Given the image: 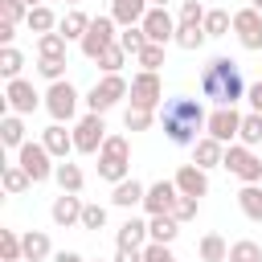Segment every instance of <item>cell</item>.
Here are the masks:
<instances>
[{
	"instance_id": "cell-4",
	"label": "cell",
	"mask_w": 262,
	"mask_h": 262,
	"mask_svg": "<svg viewBox=\"0 0 262 262\" xmlns=\"http://www.w3.org/2000/svg\"><path fill=\"white\" fill-rule=\"evenodd\" d=\"M221 168L233 172L242 184H262V156H254V147H246V143H229Z\"/></svg>"
},
{
	"instance_id": "cell-11",
	"label": "cell",
	"mask_w": 262,
	"mask_h": 262,
	"mask_svg": "<svg viewBox=\"0 0 262 262\" xmlns=\"http://www.w3.org/2000/svg\"><path fill=\"white\" fill-rule=\"evenodd\" d=\"M139 25H143V33H147V41H151V45H172V41H176V25H180V20H172V12H168V8H156V4H151V8H147V16H143Z\"/></svg>"
},
{
	"instance_id": "cell-27",
	"label": "cell",
	"mask_w": 262,
	"mask_h": 262,
	"mask_svg": "<svg viewBox=\"0 0 262 262\" xmlns=\"http://www.w3.org/2000/svg\"><path fill=\"white\" fill-rule=\"evenodd\" d=\"M0 184H4V192H8V196H20V192L33 184V176H29L20 164H4V168H0Z\"/></svg>"
},
{
	"instance_id": "cell-17",
	"label": "cell",
	"mask_w": 262,
	"mask_h": 262,
	"mask_svg": "<svg viewBox=\"0 0 262 262\" xmlns=\"http://www.w3.org/2000/svg\"><path fill=\"white\" fill-rule=\"evenodd\" d=\"M41 143L49 147L53 160H70V151H74V131H66V123H49V127L41 131Z\"/></svg>"
},
{
	"instance_id": "cell-26",
	"label": "cell",
	"mask_w": 262,
	"mask_h": 262,
	"mask_svg": "<svg viewBox=\"0 0 262 262\" xmlns=\"http://www.w3.org/2000/svg\"><path fill=\"white\" fill-rule=\"evenodd\" d=\"M237 209H242L250 221L262 225V184H242V188H237Z\"/></svg>"
},
{
	"instance_id": "cell-25",
	"label": "cell",
	"mask_w": 262,
	"mask_h": 262,
	"mask_svg": "<svg viewBox=\"0 0 262 262\" xmlns=\"http://www.w3.org/2000/svg\"><path fill=\"white\" fill-rule=\"evenodd\" d=\"M147 233H151V242H176V233H180V221L172 217V213H156V217H147Z\"/></svg>"
},
{
	"instance_id": "cell-43",
	"label": "cell",
	"mask_w": 262,
	"mask_h": 262,
	"mask_svg": "<svg viewBox=\"0 0 262 262\" xmlns=\"http://www.w3.org/2000/svg\"><path fill=\"white\" fill-rule=\"evenodd\" d=\"M196 209H201V196H184V192H180V201H176L172 217H176V221L184 225V221H192V217H196Z\"/></svg>"
},
{
	"instance_id": "cell-49",
	"label": "cell",
	"mask_w": 262,
	"mask_h": 262,
	"mask_svg": "<svg viewBox=\"0 0 262 262\" xmlns=\"http://www.w3.org/2000/svg\"><path fill=\"white\" fill-rule=\"evenodd\" d=\"M246 102H250V111H258V115H262V82H254V86L246 90Z\"/></svg>"
},
{
	"instance_id": "cell-39",
	"label": "cell",
	"mask_w": 262,
	"mask_h": 262,
	"mask_svg": "<svg viewBox=\"0 0 262 262\" xmlns=\"http://www.w3.org/2000/svg\"><path fill=\"white\" fill-rule=\"evenodd\" d=\"M156 115H160V111H143V106H127V111H123V127H127V131H147V127L156 123Z\"/></svg>"
},
{
	"instance_id": "cell-8",
	"label": "cell",
	"mask_w": 262,
	"mask_h": 262,
	"mask_svg": "<svg viewBox=\"0 0 262 262\" xmlns=\"http://www.w3.org/2000/svg\"><path fill=\"white\" fill-rule=\"evenodd\" d=\"M78 90L61 78V82H49V90H45V111H49V119L53 123H70L74 119V111H78Z\"/></svg>"
},
{
	"instance_id": "cell-48",
	"label": "cell",
	"mask_w": 262,
	"mask_h": 262,
	"mask_svg": "<svg viewBox=\"0 0 262 262\" xmlns=\"http://www.w3.org/2000/svg\"><path fill=\"white\" fill-rule=\"evenodd\" d=\"M115 262H143V250H135V246H119V250H115Z\"/></svg>"
},
{
	"instance_id": "cell-55",
	"label": "cell",
	"mask_w": 262,
	"mask_h": 262,
	"mask_svg": "<svg viewBox=\"0 0 262 262\" xmlns=\"http://www.w3.org/2000/svg\"><path fill=\"white\" fill-rule=\"evenodd\" d=\"M66 4H70V8H78V4H82V0H66Z\"/></svg>"
},
{
	"instance_id": "cell-42",
	"label": "cell",
	"mask_w": 262,
	"mask_h": 262,
	"mask_svg": "<svg viewBox=\"0 0 262 262\" xmlns=\"http://www.w3.org/2000/svg\"><path fill=\"white\" fill-rule=\"evenodd\" d=\"M135 66H139V70H160V66H164V45H151V41H147V49L135 57Z\"/></svg>"
},
{
	"instance_id": "cell-15",
	"label": "cell",
	"mask_w": 262,
	"mask_h": 262,
	"mask_svg": "<svg viewBox=\"0 0 262 262\" xmlns=\"http://www.w3.org/2000/svg\"><path fill=\"white\" fill-rule=\"evenodd\" d=\"M82 201H78V192H61V196H53V205H49V217H53V225H61V229H70V225H82Z\"/></svg>"
},
{
	"instance_id": "cell-45",
	"label": "cell",
	"mask_w": 262,
	"mask_h": 262,
	"mask_svg": "<svg viewBox=\"0 0 262 262\" xmlns=\"http://www.w3.org/2000/svg\"><path fill=\"white\" fill-rule=\"evenodd\" d=\"M143 262H176V254H172L168 242H147L143 246Z\"/></svg>"
},
{
	"instance_id": "cell-36",
	"label": "cell",
	"mask_w": 262,
	"mask_h": 262,
	"mask_svg": "<svg viewBox=\"0 0 262 262\" xmlns=\"http://www.w3.org/2000/svg\"><path fill=\"white\" fill-rule=\"evenodd\" d=\"M233 29V12H225V8H209L205 12V33L209 37H225Z\"/></svg>"
},
{
	"instance_id": "cell-20",
	"label": "cell",
	"mask_w": 262,
	"mask_h": 262,
	"mask_svg": "<svg viewBox=\"0 0 262 262\" xmlns=\"http://www.w3.org/2000/svg\"><path fill=\"white\" fill-rule=\"evenodd\" d=\"M147 8H151V0H111V16H115L119 29L139 25V20L147 16Z\"/></svg>"
},
{
	"instance_id": "cell-5",
	"label": "cell",
	"mask_w": 262,
	"mask_h": 262,
	"mask_svg": "<svg viewBox=\"0 0 262 262\" xmlns=\"http://www.w3.org/2000/svg\"><path fill=\"white\" fill-rule=\"evenodd\" d=\"M102 143H106V123H102V115L86 111V115L74 123V151H82V156H98Z\"/></svg>"
},
{
	"instance_id": "cell-6",
	"label": "cell",
	"mask_w": 262,
	"mask_h": 262,
	"mask_svg": "<svg viewBox=\"0 0 262 262\" xmlns=\"http://www.w3.org/2000/svg\"><path fill=\"white\" fill-rule=\"evenodd\" d=\"M16 164L33 176V184H45L53 172H57V164H53V156H49V147L45 143H33V139H25L20 143V151H16Z\"/></svg>"
},
{
	"instance_id": "cell-41",
	"label": "cell",
	"mask_w": 262,
	"mask_h": 262,
	"mask_svg": "<svg viewBox=\"0 0 262 262\" xmlns=\"http://www.w3.org/2000/svg\"><path fill=\"white\" fill-rule=\"evenodd\" d=\"M37 74L45 82H61L66 78V57H37Z\"/></svg>"
},
{
	"instance_id": "cell-46",
	"label": "cell",
	"mask_w": 262,
	"mask_h": 262,
	"mask_svg": "<svg viewBox=\"0 0 262 262\" xmlns=\"http://www.w3.org/2000/svg\"><path fill=\"white\" fill-rule=\"evenodd\" d=\"M205 12H209V8H205L201 0H184V4H180V20H188V25H205Z\"/></svg>"
},
{
	"instance_id": "cell-23",
	"label": "cell",
	"mask_w": 262,
	"mask_h": 262,
	"mask_svg": "<svg viewBox=\"0 0 262 262\" xmlns=\"http://www.w3.org/2000/svg\"><path fill=\"white\" fill-rule=\"evenodd\" d=\"M90 20H94V16H86L82 8H70V12L57 20V33H61L66 41H82V37H86V29H90Z\"/></svg>"
},
{
	"instance_id": "cell-38",
	"label": "cell",
	"mask_w": 262,
	"mask_h": 262,
	"mask_svg": "<svg viewBox=\"0 0 262 262\" xmlns=\"http://www.w3.org/2000/svg\"><path fill=\"white\" fill-rule=\"evenodd\" d=\"M66 45H70V41H66L57 29H53V33H41V37H37V57H66Z\"/></svg>"
},
{
	"instance_id": "cell-3",
	"label": "cell",
	"mask_w": 262,
	"mask_h": 262,
	"mask_svg": "<svg viewBox=\"0 0 262 262\" xmlns=\"http://www.w3.org/2000/svg\"><path fill=\"white\" fill-rule=\"evenodd\" d=\"M131 94V82L123 78V74H102V82H94L90 86V94H86V111H94V115H106L119 98H127Z\"/></svg>"
},
{
	"instance_id": "cell-56",
	"label": "cell",
	"mask_w": 262,
	"mask_h": 262,
	"mask_svg": "<svg viewBox=\"0 0 262 262\" xmlns=\"http://www.w3.org/2000/svg\"><path fill=\"white\" fill-rule=\"evenodd\" d=\"M94 262H102V258H94Z\"/></svg>"
},
{
	"instance_id": "cell-7",
	"label": "cell",
	"mask_w": 262,
	"mask_h": 262,
	"mask_svg": "<svg viewBox=\"0 0 262 262\" xmlns=\"http://www.w3.org/2000/svg\"><path fill=\"white\" fill-rule=\"evenodd\" d=\"M131 106H143V111H160L164 106V82L156 70H139L131 78Z\"/></svg>"
},
{
	"instance_id": "cell-50",
	"label": "cell",
	"mask_w": 262,
	"mask_h": 262,
	"mask_svg": "<svg viewBox=\"0 0 262 262\" xmlns=\"http://www.w3.org/2000/svg\"><path fill=\"white\" fill-rule=\"evenodd\" d=\"M12 37H16V25L12 20H0V45H12Z\"/></svg>"
},
{
	"instance_id": "cell-14",
	"label": "cell",
	"mask_w": 262,
	"mask_h": 262,
	"mask_svg": "<svg viewBox=\"0 0 262 262\" xmlns=\"http://www.w3.org/2000/svg\"><path fill=\"white\" fill-rule=\"evenodd\" d=\"M176 201H180L176 180H156V184H147L143 213H147V217H156V213H172V209H176Z\"/></svg>"
},
{
	"instance_id": "cell-16",
	"label": "cell",
	"mask_w": 262,
	"mask_h": 262,
	"mask_svg": "<svg viewBox=\"0 0 262 262\" xmlns=\"http://www.w3.org/2000/svg\"><path fill=\"white\" fill-rule=\"evenodd\" d=\"M172 180H176V188H180L184 196H205V192H209V172H205L201 164H180Z\"/></svg>"
},
{
	"instance_id": "cell-19",
	"label": "cell",
	"mask_w": 262,
	"mask_h": 262,
	"mask_svg": "<svg viewBox=\"0 0 262 262\" xmlns=\"http://www.w3.org/2000/svg\"><path fill=\"white\" fill-rule=\"evenodd\" d=\"M143 196H147V184H139L135 176H127L111 188V205H119V209H135V205H143Z\"/></svg>"
},
{
	"instance_id": "cell-9",
	"label": "cell",
	"mask_w": 262,
	"mask_h": 262,
	"mask_svg": "<svg viewBox=\"0 0 262 262\" xmlns=\"http://www.w3.org/2000/svg\"><path fill=\"white\" fill-rule=\"evenodd\" d=\"M119 25H115V16H94L90 20V29H86V37L78 41L82 45V57H90V61H98V53L106 49V45H115L119 41V33H115Z\"/></svg>"
},
{
	"instance_id": "cell-30",
	"label": "cell",
	"mask_w": 262,
	"mask_h": 262,
	"mask_svg": "<svg viewBox=\"0 0 262 262\" xmlns=\"http://www.w3.org/2000/svg\"><path fill=\"white\" fill-rule=\"evenodd\" d=\"M205 41H209L205 25H188V20H180V25H176V41H172V45H180V49H188V53H192V49H201Z\"/></svg>"
},
{
	"instance_id": "cell-1",
	"label": "cell",
	"mask_w": 262,
	"mask_h": 262,
	"mask_svg": "<svg viewBox=\"0 0 262 262\" xmlns=\"http://www.w3.org/2000/svg\"><path fill=\"white\" fill-rule=\"evenodd\" d=\"M246 78H242V66L225 53L209 57L205 70H201V98H209L213 106H233L237 98H246Z\"/></svg>"
},
{
	"instance_id": "cell-35",
	"label": "cell",
	"mask_w": 262,
	"mask_h": 262,
	"mask_svg": "<svg viewBox=\"0 0 262 262\" xmlns=\"http://www.w3.org/2000/svg\"><path fill=\"white\" fill-rule=\"evenodd\" d=\"M237 143H246V147H258V143H262V115H258V111L242 115V131H237Z\"/></svg>"
},
{
	"instance_id": "cell-10",
	"label": "cell",
	"mask_w": 262,
	"mask_h": 262,
	"mask_svg": "<svg viewBox=\"0 0 262 262\" xmlns=\"http://www.w3.org/2000/svg\"><path fill=\"white\" fill-rule=\"evenodd\" d=\"M237 131H242V115H237V106H213V111H209L205 135H213V139H221V143L229 147V143H237Z\"/></svg>"
},
{
	"instance_id": "cell-34",
	"label": "cell",
	"mask_w": 262,
	"mask_h": 262,
	"mask_svg": "<svg viewBox=\"0 0 262 262\" xmlns=\"http://www.w3.org/2000/svg\"><path fill=\"white\" fill-rule=\"evenodd\" d=\"M0 262H25V246L16 229H0Z\"/></svg>"
},
{
	"instance_id": "cell-37",
	"label": "cell",
	"mask_w": 262,
	"mask_h": 262,
	"mask_svg": "<svg viewBox=\"0 0 262 262\" xmlns=\"http://www.w3.org/2000/svg\"><path fill=\"white\" fill-rule=\"evenodd\" d=\"M119 45H123L131 57H139V53L147 49V33H143V25H127V29L119 33Z\"/></svg>"
},
{
	"instance_id": "cell-52",
	"label": "cell",
	"mask_w": 262,
	"mask_h": 262,
	"mask_svg": "<svg viewBox=\"0 0 262 262\" xmlns=\"http://www.w3.org/2000/svg\"><path fill=\"white\" fill-rule=\"evenodd\" d=\"M151 4H156V8H168V0H151Z\"/></svg>"
},
{
	"instance_id": "cell-22",
	"label": "cell",
	"mask_w": 262,
	"mask_h": 262,
	"mask_svg": "<svg viewBox=\"0 0 262 262\" xmlns=\"http://www.w3.org/2000/svg\"><path fill=\"white\" fill-rule=\"evenodd\" d=\"M20 246H25V262H45V258L53 254L45 229H29V233H20Z\"/></svg>"
},
{
	"instance_id": "cell-51",
	"label": "cell",
	"mask_w": 262,
	"mask_h": 262,
	"mask_svg": "<svg viewBox=\"0 0 262 262\" xmlns=\"http://www.w3.org/2000/svg\"><path fill=\"white\" fill-rule=\"evenodd\" d=\"M53 262H86V258H82L78 250H57V254H53Z\"/></svg>"
},
{
	"instance_id": "cell-2",
	"label": "cell",
	"mask_w": 262,
	"mask_h": 262,
	"mask_svg": "<svg viewBox=\"0 0 262 262\" xmlns=\"http://www.w3.org/2000/svg\"><path fill=\"white\" fill-rule=\"evenodd\" d=\"M205 123H209V111L201 98H164L160 106V127L176 147H192Z\"/></svg>"
},
{
	"instance_id": "cell-33",
	"label": "cell",
	"mask_w": 262,
	"mask_h": 262,
	"mask_svg": "<svg viewBox=\"0 0 262 262\" xmlns=\"http://www.w3.org/2000/svg\"><path fill=\"white\" fill-rule=\"evenodd\" d=\"M127 57H131V53L115 41V45H106V49L98 53V70H102V74H119V70L127 66Z\"/></svg>"
},
{
	"instance_id": "cell-13",
	"label": "cell",
	"mask_w": 262,
	"mask_h": 262,
	"mask_svg": "<svg viewBox=\"0 0 262 262\" xmlns=\"http://www.w3.org/2000/svg\"><path fill=\"white\" fill-rule=\"evenodd\" d=\"M233 33H237L242 49L258 53V49H262V12H258V8H237V12H233Z\"/></svg>"
},
{
	"instance_id": "cell-31",
	"label": "cell",
	"mask_w": 262,
	"mask_h": 262,
	"mask_svg": "<svg viewBox=\"0 0 262 262\" xmlns=\"http://www.w3.org/2000/svg\"><path fill=\"white\" fill-rule=\"evenodd\" d=\"M53 180H57V188H61V192H82V184H86L82 168H78V164H70V160H61V164H57Z\"/></svg>"
},
{
	"instance_id": "cell-32",
	"label": "cell",
	"mask_w": 262,
	"mask_h": 262,
	"mask_svg": "<svg viewBox=\"0 0 262 262\" xmlns=\"http://www.w3.org/2000/svg\"><path fill=\"white\" fill-rule=\"evenodd\" d=\"M20 70H25V53L12 45H0V78L12 82V78H20Z\"/></svg>"
},
{
	"instance_id": "cell-28",
	"label": "cell",
	"mask_w": 262,
	"mask_h": 262,
	"mask_svg": "<svg viewBox=\"0 0 262 262\" xmlns=\"http://www.w3.org/2000/svg\"><path fill=\"white\" fill-rule=\"evenodd\" d=\"M196 254H201V262H229V246L221 233H205L196 242Z\"/></svg>"
},
{
	"instance_id": "cell-54",
	"label": "cell",
	"mask_w": 262,
	"mask_h": 262,
	"mask_svg": "<svg viewBox=\"0 0 262 262\" xmlns=\"http://www.w3.org/2000/svg\"><path fill=\"white\" fill-rule=\"evenodd\" d=\"M25 4H29V8H33V4H45V0H25Z\"/></svg>"
},
{
	"instance_id": "cell-18",
	"label": "cell",
	"mask_w": 262,
	"mask_h": 262,
	"mask_svg": "<svg viewBox=\"0 0 262 262\" xmlns=\"http://www.w3.org/2000/svg\"><path fill=\"white\" fill-rule=\"evenodd\" d=\"M221 160H225V143H221V139H213V135H201V139L192 143V164H201L205 172H209V168H217Z\"/></svg>"
},
{
	"instance_id": "cell-24",
	"label": "cell",
	"mask_w": 262,
	"mask_h": 262,
	"mask_svg": "<svg viewBox=\"0 0 262 262\" xmlns=\"http://www.w3.org/2000/svg\"><path fill=\"white\" fill-rule=\"evenodd\" d=\"M0 143H4L8 151H20V143H25V123H20L16 111H8V115L0 119Z\"/></svg>"
},
{
	"instance_id": "cell-40",
	"label": "cell",
	"mask_w": 262,
	"mask_h": 262,
	"mask_svg": "<svg viewBox=\"0 0 262 262\" xmlns=\"http://www.w3.org/2000/svg\"><path fill=\"white\" fill-rule=\"evenodd\" d=\"M229 262H262V246L250 242V237H242V242L229 246Z\"/></svg>"
},
{
	"instance_id": "cell-12",
	"label": "cell",
	"mask_w": 262,
	"mask_h": 262,
	"mask_svg": "<svg viewBox=\"0 0 262 262\" xmlns=\"http://www.w3.org/2000/svg\"><path fill=\"white\" fill-rule=\"evenodd\" d=\"M41 98H45V94H37V90H33V82H25V78L4 82V106H8V111H16V115H33V111L41 106Z\"/></svg>"
},
{
	"instance_id": "cell-21",
	"label": "cell",
	"mask_w": 262,
	"mask_h": 262,
	"mask_svg": "<svg viewBox=\"0 0 262 262\" xmlns=\"http://www.w3.org/2000/svg\"><path fill=\"white\" fill-rule=\"evenodd\" d=\"M151 242V233H147V221L143 217H127L123 225H119V233H115V246H135V250H143Z\"/></svg>"
},
{
	"instance_id": "cell-47",
	"label": "cell",
	"mask_w": 262,
	"mask_h": 262,
	"mask_svg": "<svg viewBox=\"0 0 262 262\" xmlns=\"http://www.w3.org/2000/svg\"><path fill=\"white\" fill-rule=\"evenodd\" d=\"M106 225V209L102 205H86L82 209V229H102Z\"/></svg>"
},
{
	"instance_id": "cell-53",
	"label": "cell",
	"mask_w": 262,
	"mask_h": 262,
	"mask_svg": "<svg viewBox=\"0 0 262 262\" xmlns=\"http://www.w3.org/2000/svg\"><path fill=\"white\" fill-rule=\"evenodd\" d=\"M250 8H258V12H262V0H250Z\"/></svg>"
},
{
	"instance_id": "cell-44",
	"label": "cell",
	"mask_w": 262,
	"mask_h": 262,
	"mask_svg": "<svg viewBox=\"0 0 262 262\" xmlns=\"http://www.w3.org/2000/svg\"><path fill=\"white\" fill-rule=\"evenodd\" d=\"M0 20H29V4L25 0H0Z\"/></svg>"
},
{
	"instance_id": "cell-29",
	"label": "cell",
	"mask_w": 262,
	"mask_h": 262,
	"mask_svg": "<svg viewBox=\"0 0 262 262\" xmlns=\"http://www.w3.org/2000/svg\"><path fill=\"white\" fill-rule=\"evenodd\" d=\"M57 20H61V16H53V8H49V4H33L25 25H29V33H37V37H41V33H53V29H57Z\"/></svg>"
}]
</instances>
